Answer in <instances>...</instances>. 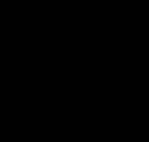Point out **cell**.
Here are the masks:
<instances>
[]
</instances>
